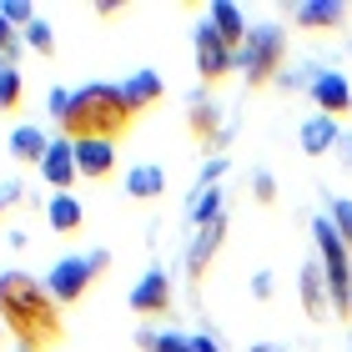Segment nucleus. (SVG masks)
<instances>
[{"label": "nucleus", "mask_w": 352, "mask_h": 352, "mask_svg": "<svg viewBox=\"0 0 352 352\" xmlns=\"http://www.w3.org/2000/svg\"><path fill=\"white\" fill-rule=\"evenodd\" d=\"M25 45H30L36 56H56V30L45 25V21H36V25L25 30Z\"/></svg>", "instance_id": "25"}, {"label": "nucleus", "mask_w": 352, "mask_h": 352, "mask_svg": "<svg viewBox=\"0 0 352 352\" xmlns=\"http://www.w3.org/2000/svg\"><path fill=\"white\" fill-rule=\"evenodd\" d=\"M236 71H247V86L252 91H267L272 81H282L287 71V30L282 25H257L236 56Z\"/></svg>", "instance_id": "3"}, {"label": "nucleus", "mask_w": 352, "mask_h": 352, "mask_svg": "<svg viewBox=\"0 0 352 352\" xmlns=\"http://www.w3.org/2000/svg\"><path fill=\"white\" fill-rule=\"evenodd\" d=\"M25 106V76L21 66H0V116H15Z\"/></svg>", "instance_id": "20"}, {"label": "nucleus", "mask_w": 352, "mask_h": 352, "mask_svg": "<svg viewBox=\"0 0 352 352\" xmlns=\"http://www.w3.org/2000/svg\"><path fill=\"white\" fill-rule=\"evenodd\" d=\"M221 242H227V217L206 221V227H197V236H191V247H186V282L197 287V292L206 287V272H212Z\"/></svg>", "instance_id": "7"}, {"label": "nucleus", "mask_w": 352, "mask_h": 352, "mask_svg": "<svg viewBox=\"0 0 352 352\" xmlns=\"http://www.w3.org/2000/svg\"><path fill=\"white\" fill-rule=\"evenodd\" d=\"M297 141H302V151H307V156H327V151H338L342 131H338V121H327V116H307V121H302V131H297Z\"/></svg>", "instance_id": "16"}, {"label": "nucleus", "mask_w": 352, "mask_h": 352, "mask_svg": "<svg viewBox=\"0 0 352 352\" xmlns=\"http://www.w3.org/2000/svg\"><path fill=\"white\" fill-rule=\"evenodd\" d=\"M21 197H25V191H21V182H6V186H0V217H6V212H10V206L21 201Z\"/></svg>", "instance_id": "31"}, {"label": "nucleus", "mask_w": 352, "mask_h": 352, "mask_svg": "<svg viewBox=\"0 0 352 352\" xmlns=\"http://www.w3.org/2000/svg\"><path fill=\"white\" fill-rule=\"evenodd\" d=\"M221 217V186H197V197L186 206V221L191 227H206V221Z\"/></svg>", "instance_id": "21"}, {"label": "nucleus", "mask_w": 352, "mask_h": 352, "mask_svg": "<svg viewBox=\"0 0 352 352\" xmlns=\"http://www.w3.org/2000/svg\"><path fill=\"white\" fill-rule=\"evenodd\" d=\"M41 176H45V186H56V191H71L76 186V141L66 136H56L51 141V151H45V162H41Z\"/></svg>", "instance_id": "11"}, {"label": "nucleus", "mask_w": 352, "mask_h": 352, "mask_svg": "<svg viewBox=\"0 0 352 352\" xmlns=\"http://www.w3.org/2000/svg\"><path fill=\"white\" fill-rule=\"evenodd\" d=\"M191 347H197V352H221V342L212 338V332H197V338H191Z\"/></svg>", "instance_id": "33"}, {"label": "nucleus", "mask_w": 352, "mask_h": 352, "mask_svg": "<svg viewBox=\"0 0 352 352\" xmlns=\"http://www.w3.org/2000/svg\"><path fill=\"white\" fill-rule=\"evenodd\" d=\"M0 347H6V327H0Z\"/></svg>", "instance_id": "36"}, {"label": "nucleus", "mask_w": 352, "mask_h": 352, "mask_svg": "<svg viewBox=\"0 0 352 352\" xmlns=\"http://www.w3.org/2000/svg\"><path fill=\"white\" fill-rule=\"evenodd\" d=\"M191 56H197V76H201V86H221V81H232L236 56L227 51V41H221L206 21L197 25V36H191Z\"/></svg>", "instance_id": "5"}, {"label": "nucleus", "mask_w": 352, "mask_h": 352, "mask_svg": "<svg viewBox=\"0 0 352 352\" xmlns=\"http://www.w3.org/2000/svg\"><path fill=\"white\" fill-rule=\"evenodd\" d=\"M0 15H6V21H10L15 30H21V36H25V30L41 21V15H36V6H25V0H6V6H0Z\"/></svg>", "instance_id": "24"}, {"label": "nucleus", "mask_w": 352, "mask_h": 352, "mask_svg": "<svg viewBox=\"0 0 352 352\" xmlns=\"http://www.w3.org/2000/svg\"><path fill=\"white\" fill-rule=\"evenodd\" d=\"M252 201H257V206L277 201V176H272V171H252Z\"/></svg>", "instance_id": "26"}, {"label": "nucleus", "mask_w": 352, "mask_h": 352, "mask_svg": "<svg viewBox=\"0 0 352 352\" xmlns=\"http://www.w3.org/2000/svg\"><path fill=\"white\" fill-rule=\"evenodd\" d=\"M0 327L21 352H56L66 342V307L30 272H0Z\"/></svg>", "instance_id": "1"}, {"label": "nucleus", "mask_w": 352, "mask_h": 352, "mask_svg": "<svg viewBox=\"0 0 352 352\" xmlns=\"http://www.w3.org/2000/svg\"><path fill=\"white\" fill-rule=\"evenodd\" d=\"M106 272H111V252L96 247V252H86V257H60L51 267V277H45V287H51V297L60 302V307H81V302L91 297V287L101 282Z\"/></svg>", "instance_id": "4"}, {"label": "nucleus", "mask_w": 352, "mask_h": 352, "mask_svg": "<svg viewBox=\"0 0 352 352\" xmlns=\"http://www.w3.org/2000/svg\"><path fill=\"white\" fill-rule=\"evenodd\" d=\"M297 297H302V312L312 317V322H327L332 317V292H327V272H322V262H302V272H297Z\"/></svg>", "instance_id": "9"}, {"label": "nucleus", "mask_w": 352, "mask_h": 352, "mask_svg": "<svg viewBox=\"0 0 352 352\" xmlns=\"http://www.w3.org/2000/svg\"><path fill=\"white\" fill-rule=\"evenodd\" d=\"M338 151H342V166L352 171V136H342V141H338Z\"/></svg>", "instance_id": "35"}, {"label": "nucleus", "mask_w": 352, "mask_h": 352, "mask_svg": "<svg viewBox=\"0 0 352 352\" xmlns=\"http://www.w3.org/2000/svg\"><path fill=\"white\" fill-rule=\"evenodd\" d=\"M121 96L131 101V111H136V116H146L151 106H162V96H166V81H162L156 71H136V76H126Z\"/></svg>", "instance_id": "14"}, {"label": "nucleus", "mask_w": 352, "mask_h": 352, "mask_svg": "<svg viewBox=\"0 0 352 352\" xmlns=\"http://www.w3.org/2000/svg\"><path fill=\"white\" fill-rule=\"evenodd\" d=\"M272 292H277V282H272V272H257V277H252V297H257V302H267Z\"/></svg>", "instance_id": "30"}, {"label": "nucleus", "mask_w": 352, "mask_h": 352, "mask_svg": "<svg viewBox=\"0 0 352 352\" xmlns=\"http://www.w3.org/2000/svg\"><path fill=\"white\" fill-rule=\"evenodd\" d=\"M307 96H312L317 116H327V121L352 116V86H347V76H342V71H332V66H327V71H312Z\"/></svg>", "instance_id": "6"}, {"label": "nucleus", "mask_w": 352, "mask_h": 352, "mask_svg": "<svg viewBox=\"0 0 352 352\" xmlns=\"http://www.w3.org/2000/svg\"><path fill=\"white\" fill-rule=\"evenodd\" d=\"M45 151H51V136H45L41 126H15V131H10V156L21 166H41Z\"/></svg>", "instance_id": "17"}, {"label": "nucleus", "mask_w": 352, "mask_h": 352, "mask_svg": "<svg viewBox=\"0 0 352 352\" xmlns=\"http://www.w3.org/2000/svg\"><path fill=\"white\" fill-rule=\"evenodd\" d=\"M45 221H51V232L56 236H76L86 227V206L71 197V191H56L51 201H45Z\"/></svg>", "instance_id": "13"}, {"label": "nucleus", "mask_w": 352, "mask_h": 352, "mask_svg": "<svg viewBox=\"0 0 352 352\" xmlns=\"http://www.w3.org/2000/svg\"><path fill=\"white\" fill-rule=\"evenodd\" d=\"M126 197H131V201H156V197H166V171L151 166V162L131 166V171H126Z\"/></svg>", "instance_id": "18"}, {"label": "nucleus", "mask_w": 352, "mask_h": 352, "mask_svg": "<svg viewBox=\"0 0 352 352\" xmlns=\"http://www.w3.org/2000/svg\"><path fill=\"white\" fill-rule=\"evenodd\" d=\"M156 342H162V332H151V327L136 332V347H141V352H156Z\"/></svg>", "instance_id": "32"}, {"label": "nucleus", "mask_w": 352, "mask_h": 352, "mask_svg": "<svg viewBox=\"0 0 352 352\" xmlns=\"http://www.w3.org/2000/svg\"><path fill=\"white\" fill-rule=\"evenodd\" d=\"M66 111H71V91H66V86H56V91H51V116H56V126L66 121Z\"/></svg>", "instance_id": "29"}, {"label": "nucleus", "mask_w": 352, "mask_h": 352, "mask_svg": "<svg viewBox=\"0 0 352 352\" xmlns=\"http://www.w3.org/2000/svg\"><path fill=\"white\" fill-rule=\"evenodd\" d=\"M327 221L338 227V236H342L347 252H352V201L347 197H327Z\"/></svg>", "instance_id": "22"}, {"label": "nucleus", "mask_w": 352, "mask_h": 352, "mask_svg": "<svg viewBox=\"0 0 352 352\" xmlns=\"http://www.w3.org/2000/svg\"><path fill=\"white\" fill-rule=\"evenodd\" d=\"M131 312L136 317H171L176 312V292H171V277L162 267H151L146 277L131 287Z\"/></svg>", "instance_id": "8"}, {"label": "nucleus", "mask_w": 352, "mask_h": 352, "mask_svg": "<svg viewBox=\"0 0 352 352\" xmlns=\"http://www.w3.org/2000/svg\"><path fill=\"white\" fill-rule=\"evenodd\" d=\"M186 131H191L197 146H217V141H221V111L197 96V101H191V116H186Z\"/></svg>", "instance_id": "19"}, {"label": "nucleus", "mask_w": 352, "mask_h": 352, "mask_svg": "<svg viewBox=\"0 0 352 352\" xmlns=\"http://www.w3.org/2000/svg\"><path fill=\"white\" fill-rule=\"evenodd\" d=\"M247 352H292V347H287V342H252Z\"/></svg>", "instance_id": "34"}, {"label": "nucleus", "mask_w": 352, "mask_h": 352, "mask_svg": "<svg viewBox=\"0 0 352 352\" xmlns=\"http://www.w3.org/2000/svg\"><path fill=\"white\" fill-rule=\"evenodd\" d=\"M136 111L131 101L121 96V86H106V81H91L81 91H71V111L60 121V136L66 141H121L136 131Z\"/></svg>", "instance_id": "2"}, {"label": "nucleus", "mask_w": 352, "mask_h": 352, "mask_svg": "<svg viewBox=\"0 0 352 352\" xmlns=\"http://www.w3.org/2000/svg\"><path fill=\"white\" fill-rule=\"evenodd\" d=\"M206 25H212L221 41H227V51H232V56H242V45H247L252 30H247V15L236 10L232 0H212V6H206Z\"/></svg>", "instance_id": "10"}, {"label": "nucleus", "mask_w": 352, "mask_h": 352, "mask_svg": "<svg viewBox=\"0 0 352 352\" xmlns=\"http://www.w3.org/2000/svg\"><path fill=\"white\" fill-rule=\"evenodd\" d=\"M221 171H227V156H212V162L201 166V182H197V186H217V182H221Z\"/></svg>", "instance_id": "28"}, {"label": "nucleus", "mask_w": 352, "mask_h": 352, "mask_svg": "<svg viewBox=\"0 0 352 352\" xmlns=\"http://www.w3.org/2000/svg\"><path fill=\"white\" fill-rule=\"evenodd\" d=\"M21 51H25V36L6 21V15H0V66H15V60H21Z\"/></svg>", "instance_id": "23"}, {"label": "nucleus", "mask_w": 352, "mask_h": 352, "mask_svg": "<svg viewBox=\"0 0 352 352\" xmlns=\"http://www.w3.org/2000/svg\"><path fill=\"white\" fill-rule=\"evenodd\" d=\"M156 352H197V347H191V338H182V332H162Z\"/></svg>", "instance_id": "27"}, {"label": "nucleus", "mask_w": 352, "mask_h": 352, "mask_svg": "<svg viewBox=\"0 0 352 352\" xmlns=\"http://www.w3.org/2000/svg\"><path fill=\"white\" fill-rule=\"evenodd\" d=\"M76 171L86 182H111L116 176V141H76Z\"/></svg>", "instance_id": "12"}, {"label": "nucleus", "mask_w": 352, "mask_h": 352, "mask_svg": "<svg viewBox=\"0 0 352 352\" xmlns=\"http://www.w3.org/2000/svg\"><path fill=\"white\" fill-rule=\"evenodd\" d=\"M347 15L352 10L342 0H332V6H292V25H302V30H342Z\"/></svg>", "instance_id": "15"}]
</instances>
